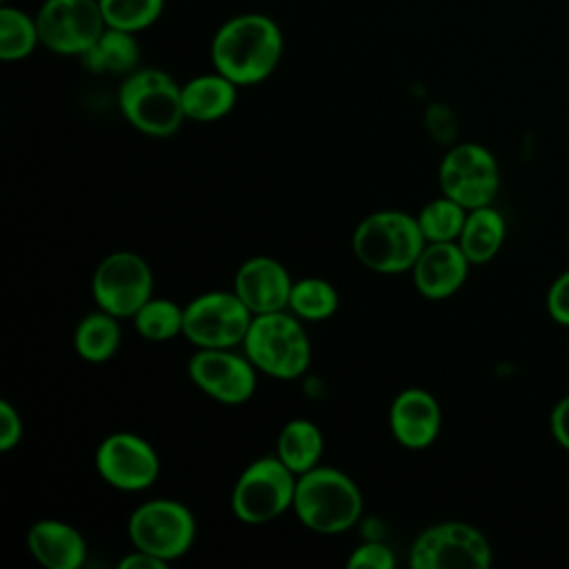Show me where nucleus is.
Returning a JSON list of instances; mask_svg holds the SVG:
<instances>
[{
	"label": "nucleus",
	"mask_w": 569,
	"mask_h": 569,
	"mask_svg": "<svg viewBox=\"0 0 569 569\" xmlns=\"http://www.w3.org/2000/svg\"><path fill=\"white\" fill-rule=\"evenodd\" d=\"M547 313L549 318L569 329V269L553 278V282L547 289Z\"/></svg>",
	"instance_id": "obj_30"
},
{
	"label": "nucleus",
	"mask_w": 569,
	"mask_h": 569,
	"mask_svg": "<svg viewBox=\"0 0 569 569\" xmlns=\"http://www.w3.org/2000/svg\"><path fill=\"white\" fill-rule=\"evenodd\" d=\"M507 238L505 216L493 207H478L467 211L465 227L460 231L458 244L471 264H487L498 256Z\"/></svg>",
	"instance_id": "obj_21"
},
{
	"label": "nucleus",
	"mask_w": 569,
	"mask_h": 569,
	"mask_svg": "<svg viewBox=\"0 0 569 569\" xmlns=\"http://www.w3.org/2000/svg\"><path fill=\"white\" fill-rule=\"evenodd\" d=\"M467 211L469 209H465L460 202L442 193L429 200L418 211L416 220L427 242H458L467 220Z\"/></svg>",
	"instance_id": "obj_27"
},
{
	"label": "nucleus",
	"mask_w": 569,
	"mask_h": 569,
	"mask_svg": "<svg viewBox=\"0 0 569 569\" xmlns=\"http://www.w3.org/2000/svg\"><path fill=\"white\" fill-rule=\"evenodd\" d=\"M238 84L220 71H209L182 82V107L187 120L216 122L229 116L238 102Z\"/></svg>",
	"instance_id": "obj_19"
},
{
	"label": "nucleus",
	"mask_w": 569,
	"mask_h": 569,
	"mask_svg": "<svg viewBox=\"0 0 569 569\" xmlns=\"http://www.w3.org/2000/svg\"><path fill=\"white\" fill-rule=\"evenodd\" d=\"M469 269L471 262L458 242H427L411 267V278L422 298L445 300L462 289Z\"/></svg>",
	"instance_id": "obj_17"
},
{
	"label": "nucleus",
	"mask_w": 569,
	"mask_h": 569,
	"mask_svg": "<svg viewBox=\"0 0 569 569\" xmlns=\"http://www.w3.org/2000/svg\"><path fill=\"white\" fill-rule=\"evenodd\" d=\"M438 184L440 193L465 209L487 207L500 191V164L485 144L456 142L438 164Z\"/></svg>",
	"instance_id": "obj_10"
},
{
	"label": "nucleus",
	"mask_w": 569,
	"mask_h": 569,
	"mask_svg": "<svg viewBox=\"0 0 569 569\" xmlns=\"http://www.w3.org/2000/svg\"><path fill=\"white\" fill-rule=\"evenodd\" d=\"M138 33H129L116 27H104L96 42L80 56L82 67L89 73H111L127 76L138 69L140 44Z\"/></svg>",
	"instance_id": "obj_20"
},
{
	"label": "nucleus",
	"mask_w": 569,
	"mask_h": 569,
	"mask_svg": "<svg viewBox=\"0 0 569 569\" xmlns=\"http://www.w3.org/2000/svg\"><path fill=\"white\" fill-rule=\"evenodd\" d=\"M122 342V327L120 318L102 311H96L80 318L73 331V349L76 353L91 365H102L111 360Z\"/></svg>",
	"instance_id": "obj_23"
},
{
	"label": "nucleus",
	"mask_w": 569,
	"mask_h": 569,
	"mask_svg": "<svg viewBox=\"0 0 569 569\" xmlns=\"http://www.w3.org/2000/svg\"><path fill=\"white\" fill-rule=\"evenodd\" d=\"M22 433L24 427L20 411L9 400H0V451L7 453L16 449L22 440Z\"/></svg>",
	"instance_id": "obj_32"
},
{
	"label": "nucleus",
	"mask_w": 569,
	"mask_h": 569,
	"mask_svg": "<svg viewBox=\"0 0 569 569\" xmlns=\"http://www.w3.org/2000/svg\"><path fill=\"white\" fill-rule=\"evenodd\" d=\"M425 127L433 140L440 144H453L456 138V116L447 104H431L425 113Z\"/></svg>",
	"instance_id": "obj_31"
},
{
	"label": "nucleus",
	"mask_w": 569,
	"mask_h": 569,
	"mask_svg": "<svg viewBox=\"0 0 569 569\" xmlns=\"http://www.w3.org/2000/svg\"><path fill=\"white\" fill-rule=\"evenodd\" d=\"M133 549L147 551L167 565L187 556L198 536L193 511L173 498H151L140 502L127 520Z\"/></svg>",
	"instance_id": "obj_7"
},
{
	"label": "nucleus",
	"mask_w": 569,
	"mask_h": 569,
	"mask_svg": "<svg viewBox=\"0 0 569 569\" xmlns=\"http://www.w3.org/2000/svg\"><path fill=\"white\" fill-rule=\"evenodd\" d=\"M93 462L98 476L109 487L127 493L153 487L162 469L156 447L133 431H113L104 436L96 447Z\"/></svg>",
	"instance_id": "obj_12"
},
{
	"label": "nucleus",
	"mask_w": 569,
	"mask_h": 569,
	"mask_svg": "<svg viewBox=\"0 0 569 569\" xmlns=\"http://www.w3.org/2000/svg\"><path fill=\"white\" fill-rule=\"evenodd\" d=\"M325 453V436L313 420L293 418L282 425L276 438V456L296 473L302 476L320 465Z\"/></svg>",
	"instance_id": "obj_22"
},
{
	"label": "nucleus",
	"mask_w": 569,
	"mask_h": 569,
	"mask_svg": "<svg viewBox=\"0 0 569 569\" xmlns=\"http://www.w3.org/2000/svg\"><path fill=\"white\" fill-rule=\"evenodd\" d=\"M393 549L380 540H367L351 549L347 558V569H393Z\"/></svg>",
	"instance_id": "obj_29"
},
{
	"label": "nucleus",
	"mask_w": 569,
	"mask_h": 569,
	"mask_svg": "<svg viewBox=\"0 0 569 569\" xmlns=\"http://www.w3.org/2000/svg\"><path fill=\"white\" fill-rule=\"evenodd\" d=\"M253 313L231 291H204L184 305L182 338L196 349L242 347Z\"/></svg>",
	"instance_id": "obj_9"
},
{
	"label": "nucleus",
	"mask_w": 569,
	"mask_h": 569,
	"mask_svg": "<svg viewBox=\"0 0 569 569\" xmlns=\"http://www.w3.org/2000/svg\"><path fill=\"white\" fill-rule=\"evenodd\" d=\"M425 244L427 240L416 216L400 209H380L365 216L351 236L356 260L365 269L382 276L411 271Z\"/></svg>",
	"instance_id": "obj_3"
},
{
	"label": "nucleus",
	"mask_w": 569,
	"mask_h": 569,
	"mask_svg": "<svg viewBox=\"0 0 569 569\" xmlns=\"http://www.w3.org/2000/svg\"><path fill=\"white\" fill-rule=\"evenodd\" d=\"M298 476L273 453L249 462L233 482L231 511L244 525H267L293 509Z\"/></svg>",
	"instance_id": "obj_6"
},
{
	"label": "nucleus",
	"mask_w": 569,
	"mask_h": 569,
	"mask_svg": "<svg viewBox=\"0 0 569 569\" xmlns=\"http://www.w3.org/2000/svg\"><path fill=\"white\" fill-rule=\"evenodd\" d=\"M189 380L220 405H244L258 387V369L233 349H196L187 362Z\"/></svg>",
	"instance_id": "obj_14"
},
{
	"label": "nucleus",
	"mask_w": 569,
	"mask_h": 569,
	"mask_svg": "<svg viewBox=\"0 0 569 569\" xmlns=\"http://www.w3.org/2000/svg\"><path fill=\"white\" fill-rule=\"evenodd\" d=\"M549 431L556 445L569 453V393L553 405L549 413Z\"/></svg>",
	"instance_id": "obj_33"
},
{
	"label": "nucleus",
	"mask_w": 569,
	"mask_h": 569,
	"mask_svg": "<svg viewBox=\"0 0 569 569\" xmlns=\"http://www.w3.org/2000/svg\"><path fill=\"white\" fill-rule=\"evenodd\" d=\"M389 429L396 442L409 451L431 447L442 429L440 402L422 387L398 391L389 405Z\"/></svg>",
	"instance_id": "obj_15"
},
{
	"label": "nucleus",
	"mask_w": 569,
	"mask_h": 569,
	"mask_svg": "<svg viewBox=\"0 0 569 569\" xmlns=\"http://www.w3.org/2000/svg\"><path fill=\"white\" fill-rule=\"evenodd\" d=\"M567 249H569V231H567Z\"/></svg>",
	"instance_id": "obj_35"
},
{
	"label": "nucleus",
	"mask_w": 569,
	"mask_h": 569,
	"mask_svg": "<svg viewBox=\"0 0 569 569\" xmlns=\"http://www.w3.org/2000/svg\"><path fill=\"white\" fill-rule=\"evenodd\" d=\"M169 565L147 551L133 549L118 560V569H167Z\"/></svg>",
	"instance_id": "obj_34"
},
{
	"label": "nucleus",
	"mask_w": 569,
	"mask_h": 569,
	"mask_svg": "<svg viewBox=\"0 0 569 569\" xmlns=\"http://www.w3.org/2000/svg\"><path fill=\"white\" fill-rule=\"evenodd\" d=\"M242 351L258 373L273 380H296L311 365L307 329L289 309L253 316Z\"/></svg>",
	"instance_id": "obj_5"
},
{
	"label": "nucleus",
	"mask_w": 569,
	"mask_h": 569,
	"mask_svg": "<svg viewBox=\"0 0 569 569\" xmlns=\"http://www.w3.org/2000/svg\"><path fill=\"white\" fill-rule=\"evenodd\" d=\"M293 278L287 267L271 256L247 258L233 276V293L253 313H271L289 307Z\"/></svg>",
	"instance_id": "obj_16"
},
{
	"label": "nucleus",
	"mask_w": 569,
	"mask_h": 569,
	"mask_svg": "<svg viewBox=\"0 0 569 569\" xmlns=\"http://www.w3.org/2000/svg\"><path fill=\"white\" fill-rule=\"evenodd\" d=\"M107 27H116L129 33H140L153 27L162 11L164 0H98Z\"/></svg>",
	"instance_id": "obj_28"
},
{
	"label": "nucleus",
	"mask_w": 569,
	"mask_h": 569,
	"mask_svg": "<svg viewBox=\"0 0 569 569\" xmlns=\"http://www.w3.org/2000/svg\"><path fill=\"white\" fill-rule=\"evenodd\" d=\"M182 320L184 305L160 296H151L131 318L136 333L149 342H169L182 336Z\"/></svg>",
	"instance_id": "obj_26"
},
{
	"label": "nucleus",
	"mask_w": 569,
	"mask_h": 569,
	"mask_svg": "<svg viewBox=\"0 0 569 569\" xmlns=\"http://www.w3.org/2000/svg\"><path fill=\"white\" fill-rule=\"evenodd\" d=\"M40 44L36 16L20 7H0V58L4 62H20L29 58Z\"/></svg>",
	"instance_id": "obj_24"
},
{
	"label": "nucleus",
	"mask_w": 569,
	"mask_h": 569,
	"mask_svg": "<svg viewBox=\"0 0 569 569\" xmlns=\"http://www.w3.org/2000/svg\"><path fill=\"white\" fill-rule=\"evenodd\" d=\"M118 109L136 131L151 138H169L187 120L182 84L156 67H138L122 78Z\"/></svg>",
	"instance_id": "obj_4"
},
{
	"label": "nucleus",
	"mask_w": 569,
	"mask_h": 569,
	"mask_svg": "<svg viewBox=\"0 0 569 569\" xmlns=\"http://www.w3.org/2000/svg\"><path fill=\"white\" fill-rule=\"evenodd\" d=\"M284 36L280 24L260 11H247L224 20L209 47L211 64L238 87L264 82L280 64Z\"/></svg>",
	"instance_id": "obj_1"
},
{
	"label": "nucleus",
	"mask_w": 569,
	"mask_h": 569,
	"mask_svg": "<svg viewBox=\"0 0 569 569\" xmlns=\"http://www.w3.org/2000/svg\"><path fill=\"white\" fill-rule=\"evenodd\" d=\"M27 549L47 569H80L89 553L84 536L58 518L36 520L27 529Z\"/></svg>",
	"instance_id": "obj_18"
},
{
	"label": "nucleus",
	"mask_w": 569,
	"mask_h": 569,
	"mask_svg": "<svg viewBox=\"0 0 569 569\" xmlns=\"http://www.w3.org/2000/svg\"><path fill=\"white\" fill-rule=\"evenodd\" d=\"M91 296L98 309L120 320H131L153 296V271L136 251H111L98 262L91 276Z\"/></svg>",
	"instance_id": "obj_11"
},
{
	"label": "nucleus",
	"mask_w": 569,
	"mask_h": 569,
	"mask_svg": "<svg viewBox=\"0 0 569 569\" xmlns=\"http://www.w3.org/2000/svg\"><path fill=\"white\" fill-rule=\"evenodd\" d=\"M493 549L489 538L460 520L436 522L422 529L409 549L413 569H489Z\"/></svg>",
	"instance_id": "obj_8"
},
{
	"label": "nucleus",
	"mask_w": 569,
	"mask_h": 569,
	"mask_svg": "<svg viewBox=\"0 0 569 569\" xmlns=\"http://www.w3.org/2000/svg\"><path fill=\"white\" fill-rule=\"evenodd\" d=\"M362 509V491L345 471L318 465L298 476L293 513L307 529L325 536L345 533L356 527Z\"/></svg>",
	"instance_id": "obj_2"
},
{
	"label": "nucleus",
	"mask_w": 569,
	"mask_h": 569,
	"mask_svg": "<svg viewBox=\"0 0 569 569\" xmlns=\"http://www.w3.org/2000/svg\"><path fill=\"white\" fill-rule=\"evenodd\" d=\"M36 22L44 49L78 58L107 27L98 0H42Z\"/></svg>",
	"instance_id": "obj_13"
},
{
	"label": "nucleus",
	"mask_w": 569,
	"mask_h": 569,
	"mask_svg": "<svg viewBox=\"0 0 569 569\" xmlns=\"http://www.w3.org/2000/svg\"><path fill=\"white\" fill-rule=\"evenodd\" d=\"M340 307L338 289L318 276H307L293 280L291 296H289V311L307 322H322L329 320Z\"/></svg>",
	"instance_id": "obj_25"
}]
</instances>
